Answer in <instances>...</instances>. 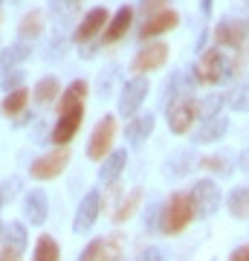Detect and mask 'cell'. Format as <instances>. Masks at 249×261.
Returning <instances> with one entry per match:
<instances>
[{"label":"cell","instance_id":"6","mask_svg":"<svg viewBox=\"0 0 249 261\" xmlns=\"http://www.w3.org/2000/svg\"><path fill=\"white\" fill-rule=\"evenodd\" d=\"M165 61H168V47L162 44V41H151V44H145V47H142L136 56H133V61H130V70H133L136 75L154 73V70H159Z\"/></svg>","mask_w":249,"mask_h":261},{"label":"cell","instance_id":"5","mask_svg":"<svg viewBox=\"0 0 249 261\" xmlns=\"http://www.w3.org/2000/svg\"><path fill=\"white\" fill-rule=\"evenodd\" d=\"M67 163H70V151L67 148H52V151H46V154H41L38 160H32L29 174H32L35 180H52L67 168Z\"/></svg>","mask_w":249,"mask_h":261},{"label":"cell","instance_id":"25","mask_svg":"<svg viewBox=\"0 0 249 261\" xmlns=\"http://www.w3.org/2000/svg\"><path fill=\"white\" fill-rule=\"evenodd\" d=\"M32 261H61V250H58V241L52 235H41L38 238Z\"/></svg>","mask_w":249,"mask_h":261},{"label":"cell","instance_id":"9","mask_svg":"<svg viewBox=\"0 0 249 261\" xmlns=\"http://www.w3.org/2000/svg\"><path fill=\"white\" fill-rule=\"evenodd\" d=\"M99 212H102V195H99V192H87V195L81 197L78 209H75L73 232H75V235L90 232L93 224H96V218H99Z\"/></svg>","mask_w":249,"mask_h":261},{"label":"cell","instance_id":"30","mask_svg":"<svg viewBox=\"0 0 249 261\" xmlns=\"http://www.w3.org/2000/svg\"><path fill=\"white\" fill-rule=\"evenodd\" d=\"M223 99L220 93H212L206 96L203 102H197V116H203V119H212V116H220V108H223Z\"/></svg>","mask_w":249,"mask_h":261},{"label":"cell","instance_id":"28","mask_svg":"<svg viewBox=\"0 0 249 261\" xmlns=\"http://www.w3.org/2000/svg\"><path fill=\"white\" fill-rule=\"evenodd\" d=\"M41 29H44V15H41V12H29L26 18L20 20V38H23V41H26V38H38L41 35Z\"/></svg>","mask_w":249,"mask_h":261},{"label":"cell","instance_id":"37","mask_svg":"<svg viewBox=\"0 0 249 261\" xmlns=\"http://www.w3.org/2000/svg\"><path fill=\"white\" fill-rule=\"evenodd\" d=\"M229 261H249V244H243V247H238V250H232Z\"/></svg>","mask_w":249,"mask_h":261},{"label":"cell","instance_id":"34","mask_svg":"<svg viewBox=\"0 0 249 261\" xmlns=\"http://www.w3.org/2000/svg\"><path fill=\"white\" fill-rule=\"evenodd\" d=\"M102 241H104V238H93V241L81 250L78 261H99V255H102Z\"/></svg>","mask_w":249,"mask_h":261},{"label":"cell","instance_id":"17","mask_svg":"<svg viewBox=\"0 0 249 261\" xmlns=\"http://www.w3.org/2000/svg\"><path fill=\"white\" fill-rule=\"evenodd\" d=\"M125 166H128V151H125V148L110 151V154L102 160V168H99V180H102L104 186H113V183L119 180V174L125 171Z\"/></svg>","mask_w":249,"mask_h":261},{"label":"cell","instance_id":"18","mask_svg":"<svg viewBox=\"0 0 249 261\" xmlns=\"http://www.w3.org/2000/svg\"><path fill=\"white\" fill-rule=\"evenodd\" d=\"M29 56H32V47L29 44H9V47L0 53V79L6 73H12V70H20V64L29 61Z\"/></svg>","mask_w":249,"mask_h":261},{"label":"cell","instance_id":"29","mask_svg":"<svg viewBox=\"0 0 249 261\" xmlns=\"http://www.w3.org/2000/svg\"><path fill=\"white\" fill-rule=\"evenodd\" d=\"M229 105H232V111H238V113H246L249 111V75L238 84V87H235V90H232Z\"/></svg>","mask_w":249,"mask_h":261},{"label":"cell","instance_id":"31","mask_svg":"<svg viewBox=\"0 0 249 261\" xmlns=\"http://www.w3.org/2000/svg\"><path fill=\"white\" fill-rule=\"evenodd\" d=\"M122 247H125V241H122V235H110V238H104L102 241V255H99V261H119L122 255Z\"/></svg>","mask_w":249,"mask_h":261},{"label":"cell","instance_id":"27","mask_svg":"<svg viewBox=\"0 0 249 261\" xmlns=\"http://www.w3.org/2000/svg\"><path fill=\"white\" fill-rule=\"evenodd\" d=\"M139 200H142V189H133V192H130V195L119 203V209L113 212V224H125V221H128L130 215L136 212Z\"/></svg>","mask_w":249,"mask_h":261},{"label":"cell","instance_id":"13","mask_svg":"<svg viewBox=\"0 0 249 261\" xmlns=\"http://www.w3.org/2000/svg\"><path fill=\"white\" fill-rule=\"evenodd\" d=\"M23 215L32 226H41L49 215V197H46L44 189H29L23 195Z\"/></svg>","mask_w":249,"mask_h":261},{"label":"cell","instance_id":"16","mask_svg":"<svg viewBox=\"0 0 249 261\" xmlns=\"http://www.w3.org/2000/svg\"><path fill=\"white\" fill-rule=\"evenodd\" d=\"M177 23H180V15H177V12H171V9L157 12V15L145 18V23H142V29H139V38H142V41L157 38V35H162V32H168V29H174Z\"/></svg>","mask_w":249,"mask_h":261},{"label":"cell","instance_id":"22","mask_svg":"<svg viewBox=\"0 0 249 261\" xmlns=\"http://www.w3.org/2000/svg\"><path fill=\"white\" fill-rule=\"evenodd\" d=\"M226 209H229V215L232 218H238V221L249 218V186L232 189L229 197H226Z\"/></svg>","mask_w":249,"mask_h":261},{"label":"cell","instance_id":"19","mask_svg":"<svg viewBox=\"0 0 249 261\" xmlns=\"http://www.w3.org/2000/svg\"><path fill=\"white\" fill-rule=\"evenodd\" d=\"M130 23H133V6H122V9L110 18L107 29H104V41L102 44H116L119 38H125V32L130 29Z\"/></svg>","mask_w":249,"mask_h":261},{"label":"cell","instance_id":"36","mask_svg":"<svg viewBox=\"0 0 249 261\" xmlns=\"http://www.w3.org/2000/svg\"><path fill=\"white\" fill-rule=\"evenodd\" d=\"M165 3L168 0H142V12L151 18V15H157V12H165Z\"/></svg>","mask_w":249,"mask_h":261},{"label":"cell","instance_id":"1","mask_svg":"<svg viewBox=\"0 0 249 261\" xmlns=\"http://www.w3.org/2000/svg\"><path fill=\"white\" fill-rule=\"evenodd\" d=\"M194 221V203L188 192H174L159 209V232L162 235H180Z\"/></svg>","mask_w":249,"mask_h":261},{"label":"cell","instance_id":"26","mask_svg":"<svg viewBox=\"0 0 249 261\" xmlns=\"http://www.w3.org/2000/svg\"><path fill=\"white\" fill-rule=\"evenodd\" d=\"M26 105H29V90L26 87H20V90H15V93H6V99H3V113L6 116H18V113H26Z\"/></svg>","mask_w":249,"mask_h":261},{"label":"cell","instance_id":"33","mask_svg":"<svg viewBox=\"0 0 249 261\" xmlns=\"http://www.w3.org/2000/svg\"><path fill=\"white\" fill-rule=\"evenodd\" d=\"M159 209H162V203H151L145 212V229L148 232H159Z\"/></svg>","mask_w":249,"mask_h":261},{"label":"cell","instance_id":"15","mask_svg":"<svg viewBox=\"0 0 249 261\" xmlns=\"http://www.w3.org/2000/svg\"><path fill=\"white\" fill-rule=\"evenodd\" d=\"M154 125H157V116L154 113H142V116H133L125 128V140H128L130 148H139L142 142L154 134Z\"/></svg>","mask_w":249,"mask_h":261},{"label":"cell","instance_id":"35","mask_svg":"<svg viewBox=\"0 0 249 261\" xmlns=\"http://www.w3.org/2000/svg\"><path fill=\"white\" fill-rule=\"evenodd\" d=\"M200 166L209 168V171H217V174H226V171H229L226 157H203V160H200Z\"/></svg>","mask_w":249,"mask_h":261},{"label":"cell","instance_id":"4","mask_svg":"<svg viewBox=\"0 0 249 261\" xmlns=\"http://www.w3.org/2000/svg\"><path fill=\"white\" fill-rule=\"evenodd\" d=\"M188 195L194 203V218H209L220 206V186L214 180H197Z\"/></svg>","mask_w":249,"mask_h":261},{"label":"cell","instance_id":"11","mask_svg":"<svg viewBox=\"0 0 249 261\" xmlns=\"http://www.w3.org/2000/svg\"><path fill=\"white\" fill-rule=\"evenodd\" d=\"M197 119V102L194 99H177L168 105V128L174 134H188Z\"/></svg>","mask_w":249,"mask_h":261},{"label":"cell","instance_id":"38","mask_svg":"<svg viewBox=\"0 0 249 261\" xmlns=\"http://www.w3.org/2000/svg\"><path fill=\"white\" fill-rule=\"evenodd\" d=\"M139 261H162V252H159L157 247H151V250H145L139 255Z\"/></svg>","mask_w":249,"mask_h":261},{"label":"cell","instance_id":"10","mask_svg":"<svg viewBox=\"0 0 249 261\" xmlns=\"http://www.w3.org/2000/svg\"><path fill=\"white\" fill-rule=\"evenodd\" d=\"M107 23H110V12L104 9V6H96V9L87 12L81 18V23L75 27L73 41L75 44H87V41H93L96 35H102V29H107Z\"/></svg>","mask_w":249,"mask_h":261},{"label":"cell","instance_id":"2","mask_svg":"<svg viewBox=\"0 0 249 261\" xmlns=\"http://www.w3.org/2000/svg\"><path fill=\"white\" fill-rule=\"evenodd\" d=\"M232 67L235 64H232L229 58L223 56L217 47H212V49H206L203 58L194 64L191 79H194V84H217L232 73Z\"/></svg>","mask_w":249,"mask_h":261},{"label":"cell","instance_id":"32","mask_svg":"<svg viewBox=\"0 0 249 261\" xmlns=\"http://www.w3.org/2000/svg\"><path fill=\"white\" fill-rule=\"evenodd\" d=\"M20 87H23V70H12V73L3 75V90L6 93H15Z\"/></svg>","mask_w":249,"mask_h":261},{"label":"cell","instance_id":"39","mask_svg":"<svg viewBox=\"0 0 249 261\" xmlns=\"http://www.w3.org/2000/svg\"><path fill=\"white\" fill-rule=\"evenodd\" d=\"M23 255L20 252H12L9 247H0V261H20Z\"/></svg>","mask_w":249,"mask_h":261},{"label":"cell","instance_id":"7","mask_svg":"<svg viewBox=\"0 0 249 261\" xmlns=\"http://www.w3.org/2000/svg\"><path fill=\"white\" fill-rule=\"evenodd\" d=\"M81 119H84V108H73V111L58 113L56 125H52V130H49V142H52V145H58V148H64L67 142L78 134Z\"/></svg>","mask_w":249,"mask_h":261},{"label":"cell","instance_id":"41","mask_svg":"<svg viewBox=\"0 0 249 261\" xmlns=\"http://www.w3.org/2000/svg\"><path fill=\"white\" fill-rule=\"evenodd\" d=\"M0 235H3V226H0Z\"/></svg>","mask_w":249,"mask_h":261},{"label":"cell","instance_id":"20","mask_svg":"<svg viewBox=\"0 0 249 261\" xmlns=\"http://www.w3.org/2000/svg\"><path fill=\"white\" fill-rule=\"evenodd\" d=\"M229 130V119L226 116H212V119H203V125L194 134V142L197 145H206V142H217L220 137H226Z\"/></svg>","mask_w":249,"mask_h":261},{"label":"cell","instance_id":"21","mask_svg":"<svg viewBox=\"0 0 249 261\" xmlns=\"http://www.w3.org/2000/svg\"><path fill=\"white\" fill-rule=\"evenodd\" d=\"M84 96H87V82L84 79L70 82V87L61 90V96H58V113L73 111V108H84Z\"/></svg>","mask_w":249,"mask_h":261},{"label":"cell","instance_id":"40","mask_svg":"<svg viewBox=\"0 0 249 261\" xmlns=\"http://www.w3.org/2000/svg\"><path fill=\"white\" fill-rule=\"evenodd\" d=\"M240 166H249V151L243 154V157H240Z\"/></svg>","mask_w":249,"mask_h":261},{"label":"cell","instance_id":"14","mask_svg":"<svg viewBox=\"0 0 249 261\" xmlns=\"http://www.w3.org/2000/svg\"><path fill=\"white\" fill-rule=\"evenodd\" d=\"M194 163H197V154H194L191 148H177L174 154L162 163V177H165V180L185 177V174L194 168Z\"/></svg>","mask_w":249,"mask_h":261},{"label":"cell","instance_id":"3","mask_svg":"<svg viewBox=\"0 0 249 261\" xmlns=\"http://www.w3.org/2000/svg\"><path fill=\"white\" fill-rule=\"evenodd\" d=\"M113 140H116V119H113V116H102V119L96 122L93 134H90V142H87V157L102 163V160L110 154Z\"/></svg>","mask_w":249,"mask_h":261},{"label":"cell","instance_id":"24","mask_svg":"<svg viewBox=\"0 0 249 261\" xmlns=\"http://www.w3.org/2000/svg\"><path fill=\"white\" fill-rule=\"evenodd\" d=\"M58 96H61V82H58L56 75H44V79L35 84V102L49 105V102H56Z\"/></svg>","mask_w":249,"mask_h":261},{"label":"cell","instance_id":"12","mask_svg":"<svg viewBox=\"0 0 249 261\" xmlns=\"http://www.w3.org/2000/svg\"><path fill=\"white\" fill-rule=\"evenodd\" d=\"M249 38V27L243 20H220L217 27H214V44H220V47H240V44H246Z\"/></svg>","mask_w":249,"mask_h":261},{"label":"cell","instance_id":"23","mask_svg":"<svg viewBox=\"0 0 249 261\" xmlns=\"http://www.w3.org/2000/svg\"><path fill=\"white\" fill-rule=\"evenodd\" d=\"M3 247H9L12 252H20L26 250V226L20 224V221H12L6 229H3Z\"/></svg>","mask_w":249,"mask_h":261},{"label":"cell","instance_id":"8","mask_svg":"<svg viewBox=\"0 0 249 261\" xmlns=\"http://www.w3.org/2000/svg\"><path fill=\"white\" fill-rule=\"evenodd\" d=\"M145 96H148V79H142V75L128 79L125 87H122V96H119V113L133 119L136 111L142 108V102H145Z\"/></svg>","mask_w":249,"mask_h":261}]
</instances>
